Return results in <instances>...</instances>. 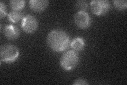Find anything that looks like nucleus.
I'll return each instance as SVG.
<instances>
[{
	"mask_svg": "<svg viewBox=\"0 0 127 85\" xmlns=\"http://www.w3.org/2000/svg\"><path fill=\"white\" fill-rule=\"evenodd\" d=\"M85 45L84 39L81 37H77L74 38L70 45L73 50L77 52L83 51L85 48Z\"/></svg>",
	"mask_w": 127,
	"mask_h": 85,
	"instance_id": "nucleus-9",
	"label": "nucleus"
},
{
	"mask_svg": "<svg viewBox=\"0 0 127 85\" xmlns=\"http://www.w3.org/2000/svg\"><path fill=\"white\" fill-rule=\"evenodd\" d=\"M69 35L62 29H54L49 32L47 37V44L55 52H62L66 50L70 45Z\"/></svg>",
	"mask_w": 127,
	"mask_h": 85,
	"instance_id": "nucleus-1",
	"label": "nucleus"
},
{
	"mask_svg": "<svg viewBox=\"0 0 127 85\" xmlns=\"http://www.w3.org/2000/svg\"><path fill=\"white\" fill-rule=\"evenodd\" d=\"M3 33L7 39L13 40L19 38L20 31L19 28L13 25H7L4 27Z\"/></svg>",
	"mask_w": 127,
	"mask_h": 85,
	"instance_id": "nucleus-8",
	"label": "nucleus"
},
{
	"mask_svg": "<svg viewBox=\"0 0 127 85\" xmlns=\"http://www.w3.org/2000/svg\"><path fill=\"white\" fill-rule=\"evenodd\" d=\"M79 62L78 53L74 50H68L63 53L59 60L61 67L66 71H71L76 68Z\"/></svg>",
	"mask_w": 127,
	"mask_h": 85,
	"instance_id": "nucleus-2",
	"label": "nucleus"
},
{
	"mask_svg": "<svg viewBox=\"0 0 127 85\" xmlns=\"http://www.w3.org/2000/svg\"><path fill=\"white\" fill-rule=\"evenodd\" d=\"M74 85H89L87 81L84 78H78L74 81L73 84Z\"/></svg>",
	"mask_w": 127,
	"mask_h": 85,
	"instance_id": "nucleus-15",
	"label": "nucleus"
},
{
	"mask_svg": "<svg viewBox=\"0 0 127 85\" xmlns=\"http://www.w3.org/2000/svg\"><path fill=\"white\" fill-rule=\"evenodd\" d=\"M74 22L81 29H86L92 24V18L89 13L84 11H78L75 14Z\"/></svg>",
	"mask_w": 127,
	"mask_h": 85,
	"instance_id": "nucleus-6",
	"label": "nucleus"
},
{
	"mask_svg": "<svg viewBox=\"0 0 127 85\" xmlns=\"http://www.w3.org/2000/svg\"><path fill=\"white\" fill-rule=\"evenodd\" d=\"M25 4L26 2L23 0H11L9 2L10 7L14 11H22Z\"/></svg>",
	"mask_w": 127,
	"mask_h": 85,
	"instance_id": "nucleus-11",
	"label": "nucleus"
},
{
	"mask_svg": "<svg viewBox=\"0 0 127 85\" xmlns=\"http://www.w3.org/2000/svg\"><path fill=\"white\" fill-rule=\"evenodd\" d=\"M49 4L48 0H30L29 1L30 9L37 13H41L45 11Z\"/></svg>",
	"mask_w": 127,
	"mask_h": 85,
	"instance_id": "nucleus-7",
	"label": "nucleus"
},
{
	"mask_svg": "<svg viewBox=\"0 0 127 85\" xmlns=\"http://www.w3.org/2000/svg\"><path fill=\"white\" fill-rule=\"evenodd\" d=\"M92 12L96 15L106 14L111 9L110 3L108 0H93L90 2Z\"/></svg>",
	"mask_w": 127,
	"mask_h": 85,
	"instance_id": "nucleus-4",
	"label": "nucleus"
},
{
	"mask_svg": "<svg viewBox=\"0 0 127 85\" xmlns=\"http://www.w3.org/2000/svg\"><path fill=\"white\" fill-rule=\"evenodd\" d=\"M24 13L22 11L12 10L8 14V19L11 22L14 23H18L23 18Z\"/></svg>",
	"mask_w": 127,
	"mask_h": 85,
	"instance_id": "nucleus-10",
	"label": "nucleus"
},
{
	"mask_svg": "<svg viewBox=\"0 0 127 85\" xmlns=\"http://www.w3.org/2000/svg\"><path fill=\"white\" fill-rule=\"evenodd\" d=\"M76 7L79 9V11H85L89 7V3L86 1H78L76 4Z\"/></svg>",
	"mask_w": 127,
	"mask_h": 85,
	"instance_id": "nucleus-13",
	"label": "nucleus"
},
{
	"mask_svg": "<svg viewBox=\"0 0 127 85\" xmlns=\"http://www.w3.org/2000/svg\"><path fill=\"white\" fill-rule=\"evenodd\" d=\"M113 4L116 9L119 11H124L127 8V1L126 0H113Z\"/></svg>",
	"mask_w": 127,
	"mask_h": 85,
	"instance_id": "nucleus-12",
	"label": "nucleus"
},
{
	"mask_svg": "<svg viewBox=\"0 0 127 85\" xmlns=\"http://www.w3.org/2000/svg\"><path fill=\"white\" fill-rule=\"evenodd\" d=\"M21 27L26 33L32 34L37 30L39 27V21L34 15L27 14L22 20Z\"/></svg>",
	"mask_w": 127,
	"mask_h": 85,
	"instance_id": "nucleus-5",
	"label": "nucleus"
},
{
	"mask_svg": "<svg viewBox=\"0 0 127 85\" xmlns=\"http://www.w3.org/2000/svg\"><path fill=\"white\" fill-rule=\"evenodd\" d=\"M7 15V7L5 3L3 2H0V19H2L5 18Z\"/></svg>",
	"mask_w": 127,
	"mask_h": 85,
	"instance_id": "nucleus-14",
	"label": "nucleus"
},
{
	"mask_svg": "<svg viewBox=\"0 0 127 85\" xmlns=\"http://www.w3.org/2000/svg\"><path fill=\"white\" fill-rule=\"evenodd\" d=\"M19 55V48L13 44H4L0 48V57L2 62L9 64L13 63L18 60Z\"/></svg>",
	"mask_w": 127,
	"mask_h": 85,
	"instance_id": "nucleus-3",
	"label": "nucleus"
}]
</instances>
